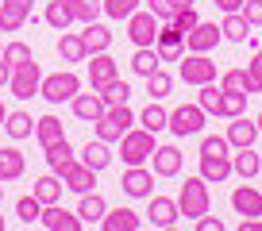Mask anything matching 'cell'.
<instances>
[{
    "label": "cell",
    "instance_id": "1",
    "mask_svg": "<svg viewBox=\"0 0 262 231\" xmlns=\"http://www.w3.org/2000/svg\"><path fill=\"white\" fill-rule=\"evenodd\" d=\"M231 143H228V135H205L201 139V177H205L208 185H220V181H228L231 177Z\"/></svg>",
    "mask_w": 262,
    "mask_h": 231
},
{
    "label": "cell",
    "instance_id": "2",
    "mask_svg": "<svg viewBox=\"0 0 262 231\" xmlns=\"http://www.w3.org/2000/svg\"><path fill=\"white\" fill-rule=\"evenodd\" d=\"M81 93V77L74 70H62V74H42V85H39V97L47 104H70V100Z\"/></svg>",
    "mask_w": 262,
    "mask_h": 231
},
{
    "label": "cell",
    "instance_id": "3",
    "mask_svg": "<svg viewBox=\"0 0 262 231\" xmlns=\"http://www.w3.org/2000/svg\"><path fill=\"white\" fill-rule=\"evenodd\" d=\"M208 204H212V197H208V181L201 177V173L185 177V185H181V193H178V212L185 216V220H196V216L208 212Z\"/></svg>",
    "mask_w": 262,
    "mask_h": 231
},
{
    "label": "cell",
    "instance_id": "4",
    "mask_svg": "<svg viewBox=\"0 0 262 231\" xmlns=\"http://www.w3.org/2000/svg\"><path fill=\"white\" fill-rule=\"evenodd\" d=\"M155 131H147V127H131V131H123L120 139V158L123 166H147L150 154H155Z\"/></svg>",
    "mask_w": 262,
    "mask_h": 231
},
{
    "label": "cell",
    "instance_id": "5",
    "mask_svg": "<svg viewBox=\"0 0 262 231\" xmlns=\"http://www.w3.org/2000/svg\"><path fill=\"white\" fill-rule=\"evenodd\" d=\"M205 120H208V112L201 104H178L170 112V120H166V131H173L178 139H189V135L205 131Z\"/></svg>",
    "mask_w": 262,
    "mask_h": 231
},
{
    "label": "cell",
    "instance_id": "6",
    "mask_svg": "<svg viewBox=\"0 0 262 231\" xmlns=\"http://www.w3.org/2000/svg\"><path fill=\"white\" fill-rule=\"evenodd\" d=\"M178 74H181V81L185 85H208V81H216V62L208 54H181V62H178Z\"/></svg>",
    "mask_w": 262,
    "mask_h": 231
},
{
    "label": "cell",
    "instance_id": "7",
    "mask_svg": "<svg viewBox=\"0 0 262 231\" xmlns=\"http://www.w3.org/2000/svg\"><path fill=\"white\" fill-rule=\"evenodd\" d=\"M127 39L135 42V47H155V39H158V16L150 8H135L127 16Z\"/></svg>",
    "mask_w": 262,
    "mask_h": 231
},
{
    "label": "cell",
    "instance_id": "8",
    "mask_svg": "<svg viewBox=\"0 0 262 231\" xmlns=\"http://www.w3.org/2000/svg\"><path fill=\"white\" fill-rule=\"evenodd\" d=\"M39 85H42V66H39V62H27V66H16V70H12L8 89H12V97H16V100L39 97Z\"/></svg>",
    "mask_w": 262,
    "mask_h": 231
},
{
    "label": "cell",
    "instance_id": "9",
    "mask_svg": "<svg viewBox=\"0 0 262 231\" xmlns=\"http://www.w3.org/2000/svg\"><path fill=\"white\" fill-rule=\"evenodd\" d=\"M220 42H224L220 24H208V19H201V24L185 35V50L189 54H208V50H216Z\"/></svg>",
    "mask_w": 262,
    "mask_h": 231
},
{
    "label": "cell",
    "instance_id": "10",
    "mask_svg": "<svg viewBox=\"0 0 262 231\" xmlns=\"http://www.w3.org/2000/svg\"><path fill=\"white\" fill-rule=\"evenodd\" d=\"M120 189L127 193V197H135V200H147L150 193H155V170H147V166H127Z\"/></svg>",
    "mask_w": 262,
    "mask_h": 231
},
{
    "label": "cell",
    "instance_id": "11",
    "mask_svg": "<svg viewBox=\"0 0 262 231\" xmlns=\"http://www.w3.org/2000/svg\"><path fill=\"white\" fill-rule=\"evenodd\" d=\"M150 204H147V220H150V227H158V231H170L173 223H178V200L173 197H155V193H150Z\"/></svg>",
    "mask_w": 262,
    "mask_h": 231
},
{
    "label": "cell",
    "instance_id": "12",
    "mask_svg": "<svg viewBox=\"0 0 262 231\" xmlns=\"http://www.w3.org/2000/svg\"><path fill=\"white\" fill-rule=\"evenodd\" d=\"M58 177H62V185L70 193H77V197H81V193H89L93 185H97V170H89V166L81 162V158H74V162L66 166L62 173H58Z\"/></svg>",
    "mask_w": 262,
    "mask_h": 231
},
{
    "label": "cell",
    "instance_id": "13",
    "mask_svg": "<svg viewBox=\"0 0 262 231\" xmlns=\"http://www.w3.org/2000/svg\"><path fill=\"white\" fill-rule=\"evenodd\" d=\"M39 223H42L47 231H81V227H85L81 216H77V212H66L62 204H42Z\"/></svg>",
    "mask_w": 262,
    "mask_h": 231
},
{
    "label": "cell",
    "instance_id": "14",
    "mask_svg": "<svg viewBox=\"0 0 262 231\" xmlns=\"http://www.w3.org/2000/svg\"><path fill=\"white\" fill-rule=\"evenodd\" d=\"M31 19V0H0V31H19Z\"/></svg>",
    "mask_w": 262,
    "mask_h": 231
},
{
    "label": "cell",
    "instance_id": "15",
    "mask_svg": "<svg viewBox=\"0 0 262 231\" xmlns=\"http://www.w3.org/2000/svg\"><path fill=\"white\" fill-rule=\"evenodd\" d=\"M112 77H120V66H116V58L108 54V50H100V54H89V85H93V89L108 85Z\"/></svg>",
    "mask_w": 262,
    "mask_h": 231
},
{
    "label": "cell",
    "instance_id": "16",
    "mask_svg": "<svg viewBox=\"0 0 262 231\" xmlns=\"http://www.w3.org/2000/svg\"><path fill=\"white\" fill-rule=\"evenodd\" d=\"M70 108H74V115L81 120V124H93V120H100L104 115V100H100V93L93 89V93H77L74 100H70Z\"/></svg>",
    "mask_w": 262,
    "mask_h": 231
},
{
    "label": "cell",
    "instance_id": "17",
    "mask_svg": "<svg viewBox=\"0 0 262 231\" xmlns=\"http://www.w3.org/2000/svg\"><path fill=\"white\" fill-rule=\"evenodd\" d=\"M150 162H155V177H178V173H181V150L173 147V143L155 147Z\"/></svg>",
    "mask_w": 262,
    "mask_h": 231
},
{
    "label": "cell",
    "instance_id": "18",
    "mask_svg": "<svg viewBox=\"0 0 262 231\" xmlns=\"http://www.w3.org/2000/svg\"><path fill=\"white\" fill-rule=\"evenodd\" d=\"M231 208H235V216H243V220L262 216V193L254 189V185H239V189L231 193Z\"/></svg>",
    "mask_w": 262,
    "mask_h": 231
},
{
    "label": "cell",
    "instance_id": "19",
    "mask_svg": "<svg viewBox=\"0 0 262 231\" xmlns=\"http://www.w3.org/2000/svg\"><path fill=\"white\" fill-rule=\"evenodd\" d=\"M24 173H27V158L19 154L16 147H0V185L19 181Z\"/></svg>",
    "mask_w": 262,
    "mask_h": 231
},
{
    "label": "cell",
    "instance_id": "20",
    "mask_svg": "<svg viewBox=\"0 0 262 231\" xmlns=\"http://www.w3.org/2000/svg\"><path fill=\"white\" fill-rule=\"evenodd\" d=\"M254 139H258V124H254V120H247V115H235V120L228 124V143H231V150L254 147Z\"/></svg>",
    "mask_w": 262,
    "mask_h": 231
},
{
    "label": "cell",
    "instance_id": "21",
    "mask_svg": "<svg viewBox=\"0 0 262 231\" xmlns=\"http://www.w3.org/2000/svg\"><path fill=\"white\" fill-rule=\"evenodd\" d=\"M104 231H139L143 227V216L131 212V208H108L104 220H100Z\"/></svg>",
    "mask_w": 262,
    "mask_h": 231
},
{
    "label": "cell",
    "instance_id": "22",
    "mask_svg": "<svg viewBox=\"0 0 262 231\" xmlns=\"http://www.w3.org/2000/svg\"><path fill=\"white\" fill-rule=\"evenodd\" d=\"M108 147H112V143H104V139H89V143H85V147H81V162L85 166H89V170H108V166H112V150H108Z\"/></svg>",
    "mask_w": 262,
    "mask_h": 231
},
{
    "label": "cell",
    "instance_id": "23",
    "mask_svg": "<svg viewBox=\"0 0 262 231\" xmlns=\"http://www.w3.org/2000/svg\"><path fill=\"white\" fill-rule=\"evenodd\" d=\"M104 212H108V200L100 197L97 189L81 193V200H77V216H81V223H100V220H104Z\"/></svg>",
    "mask_w": 262,
    "mask_h": 231
},
{
    "label": "cell",
    "instance_id": "24",
    "mask_svg": "<svg viewBox=\"0 0 262 231\" xmlns=\"http://www.w3.org/2000/svg\"><path fill=\"white\" fill-rule=\"evenodd\" d=\"M35 139H39L42 150L54 147V143H62V139H66L62 120H58V115H39V120H35Z\"/></svg>",
    "mask_w": 262,
    "mask_h": 231
},
{
    "label": "cell",
    "instance_id": "25",
    "mask_svg": "<svg viewBox=\"0 0 262 231\" xmlns=\"http://www.w3.org/2000/svg\"><path fill=\"white\" fill-rule=\"evenodd\" d=\"M58 54H62V62H89V47H85L81 31H62Z\"/></svg>",
    "mask_w": 262,
    "mask_h": 231
},
{
    "label": "cell",
    "instance_id": "26",
    "mask_svg": "<svg viewBox=\"0 0 262 231\" xmlns=\"http://www.w3.org/2000/svg\"><path fill=\"white\" fill-rule=\"evenodd\" d=\"M42 19H47L54 31H70V27L77 24V19H74V4H70V0H50L47 12H42Z\"/></svg>",
    "mask_w": 262,
    "mask_h": 231
},
{
    "label": "cell",
    "instance_id": "27",
    "mask_svg": "<svg viewBox=\"0 0 262 231\" xmlns=\"http://www.w3.org/2000/svg\"><path fill=\"white\" fill-rule=\"evenodd\" d=\"M231 173H239L243 181H251V177L262 173V162H258V154H254V147H239L235 154H231Z\"/></svg>",
    "mask_w": 262,
    "mask_h": 231
},
{
    "label": "cell",
    "instance_id": "28",
    "mask_svg": "<svg viewBox=\"0 0 262 231\" xmlns=\"http://www.w3.org/2000/svg\"><path fill=\"white\" fill-rule=\"evenodd\" d=\"M62 189L66 185H62V177H58L54 170L42 173V177H35V185H31V193L42 200V204H58V200H62Z\"/></svg>",
    "mask_w": 262,
    "mask_h": 231
},
{
    "label": "cell",
    "instance_id": "29",
    "mask_svg": "<svg viewBox=\"0 0 262 231\" xmlns=\"http://www.w3.org/2000/svg\"><path fill=\"white\" fill-rule=\"evenodd\" d=\"M4 131H8V139L12 143H24V139H31L35 135V120H31V112H8V120H4Z\"/></svg>",
    "mask_w": 262,
    "mask_h": 231
},
{
    "label": "cell",
    "instance_id": "30",
    "mask_svg": "<svg viewBox=\"0 0 262 231\" xmlns=\"http://www.w3.org/2000/svg\"><path fill=\"white\" fill-rule=\"evenodd\" d=\"M254 27L243 19V12H224V19H220V35L228 42H247V35H251Z\"/></svg>",
    "mask_w": 262,
    "mask_h": 231
},
{
    "label": "cell",
    "instance_id": "31",
    "mask_svg": "<svg viewBox=\"0 0 262 231\" xmlns=\"http://www.w3.org/2000/svg\"><path fill=\"white\" fill-rule=\"evenodd\" d=\"M81 39H85V47H89V54H100V50H108V47H112V31H108V27L100 24V19L85 24Z\"/></svg>",
    "mask_w": 262,
    "mask_h": 231
},
{
    "label": "cell",
    "instance_id": "32",
    "mask_svg": "<svg viewBox=\"0 0 262 231\" xmlns=\"http://www.w3.org/2000/svg\"><path fill=\"white\" fill-rule=\"evenodd\" d=\"M158 66H162V58H158L155 47H135V54H131V74L147 77V74H155Z\"/></svg>",
    "mask_w": 262,
    "mask_h": 231
},
{
    "label": "cell",
    "instance_id": "33",
    "mask_svg": "<svg viewBox=\"0 0 262 231\" xmlns=\"http://www.w3.org/2000/svg\"><path fill=\"white\" fill-rule=\"evenodd\" d=\"M166 120H170V112L162 108V100H150L147 108L139 112V127H147V131H166Z\"/></svg>",
    "mask_w": 262,
    "mask_h": 231
},
{
    "label": "cell",
    "instance_id": "34",
    "mask_svg": "<svg viewBox=\"0 0 262 231\" xmlns=\"http://www.w3.org/2000/svg\"><path fill=\"white\" fill-rule=\"evenodd\" d=\"M42 154H47V166H50L54 173H62L66 166L77 158V154H74V147H70V139H62V143H54V147H47Z\"/></svg>",
    "mask_w": 262,
    "mask_h": 231
},
{
    "label": "cell",
    "instance_id": "35",
    "mask_svg": "<svg viewBox=\"0 0 262 231\" xmlns=\"http://www.w3.org/2000/svg\"><path fill=\"white\" fill-rule=\"evenodd\" d=\"M100 100H104V104H127L131 100V85L123 81V77H112V81L108 85H100Z\"/></svg>",
    "mask_w": 262,
    "mask_h": 231
},
{
    "label": "cell",
    "instance_id": "36",
    "mask_svg": "<svg viewBox=\"0 0 262 231\" xmlns=\"http://www.w3.org/2000/svg\"><path fill=\"white\" fill-rule=\"evenodd\" d=\"M170 89H173V77L166 74L162 66H158L155 74H147V97L150 100H166V97H170Z\"/></svg>",
    "mask_w": 262,
    "mask_h": 231
},
{
    "label": "cell",
    "instance_id": "37",
    "mask_svg": "<svg viewBox=\"0 0 262 231\" xmlns=\"http://www.w3.org/2000/svg\"><path fill=\"white\" fill-rule=\"evenodd\" d=\"M196 104L205 108L208 115H220V104H224V89L216 81H208V85H201V93H196Z\"/></svg>",
    "mask_w": 262,
    "mask_h": 231
},
{
    "label": "cell",
    "instance_id": "38",
    "mask_svg": "<svg viewBox=\"0 0 262 231\" xmlns=\"http://www.w3.org/2000/svg\"><path fill=\"white\" fill-rule=\"evenodd\" d=\"M247 97H251V93H243V89H224V104H220V115H228V120L243 115V112H247Z\"/></svg>",
    "mask_w": 262,
    "mask_h": 231
},
{
    "label": "cell",
    "instance_id": "39",
    "mask_svg": "<svg viewBox=\"0 0 262 231\" xmlns=\"http://www.w3.org/2000/svg\"><path fill=\"white\" fill-rule=\"evenodd\" d=\"M16 216H19V223H27V227H31V223H39V216H42V200L35 197H19L16 200Z\"/></svg>",
    "mask_w": 262,
    "mask_h": 231
},
{
    "label": "cell",
    "instance_id": "40",
    "mask_svg": "<svg viewBox=\"0 0 262 231\" xmlns=\"http://www.w3.org/2000/svg\"><path fill=\"white\" fill-rule=\"evenodd\" d=\"M104 115H108V120H112L116 127H120V131H131V127L139 124V115L131 112L127 104H108V108H104Z\"/></svg>",
    "mask_w": 262,
    "mask_h": 231
},
{
    "label": "cell",
    "instance_id": "41",
    "mask_svg": "<svg viewBox=\"0 0 262 231\" xmlns=\"http://www.w3.org/2000/svg\"><path fill=\"white\" fill-rule=\"evenodd\" d=\"M0 54H4V58H8V62H12V70H16V66H27V62H35L31 47H27V42H19V39H12L8 47L0 50Z\"/></svg>",
    "mask_w": 262,
    "mask_h": 231
},
{
    "label": "cell",
    "instance_id": "42",
    "mask_svg": "<svg viewBox=\"0 0 262 231\" xmlns=\"http://www.w3.org/2000/svg\"><path fill=\"white\" fill-rule=\"evenodd\" d=\"M135 8H139V0H100V12L108 19H127Z\"/></svg>",
    "mask_w": 262,
    "mask_h": 231
},
{
    "label": "cell",
    "instance_id": "43",
    "mask_svg": "<svg viewBox=\"0 0 262 231\" xmlns=\"http://www.w3.org/2000/svg\"><path fill=\"white\" fill-rule=\"evenodd\" d=\"M70 4H74V19L77 24H93V19L100 16V0H70Z\"/></svg>",
    "mask_w": 262,
    "mask_h": 231
},
{
    "label": "cell",
    "instance_id": "44",
    "mask_svg": "<svg viewBox=\"0 0 262 231\" xmlns=\"http://www.w3.org/2000/svg\"><path fill=\"white\" fill-rule=\"evenodd\" d=\"M247 85H251V93H262V50H251V62H247Z\"/></svg>",
    "mask_w": 262,
    "mask_h": 231
},
{
    "label": "cell",
    "instance_id": "45",
    "mask_svg": "<svg viewBox=\"0 0 262 231\" xmlns=\"http://www.w3.org/2000/svg\"><path fill=\"white\" fill-rule=\"evenodd\" d=\"M220 89H243V93H251V85H247V70H224V74H220Z\"/></svg>",
    "mask_w": 262,
    "mask_h": 231
},
{
    "label": "cell",
    "instance_id": "46",
    "mask_svg": "<svg viewBox=\"0 0 262 231\" xmlns=\"http://www.w3.org/2000/svg\"><path fill=\"white\" fill-rule=\"evenodd\" d=\"M93 127H97V139H104V143H120L123 139V131L108 120V115H100V120H93Z\"/></svg>",
    "mask_w": 262,
    "mask_h": 231
},
{
    "label": "cell",
    "instance_id": "47",
    "mask_svg": "<svg viewBox=\"0 0 262 231\" xmlns=\"http://www.w3.org/2000/svg\"><path fill=\"white\" fill-rule=\"evenodd\" d=\"M173 27H178L181 35H189L196 24H201V16H196V8H181V12H173V19H170Z\"/></svg>",
    "mask_w": 262,
    "mask_h": 231
},
{
    "label": "cell",
    "instance_id": "48",
    "mask_svg": "<svg viewBox=\"0 0 262 231\" xmlns=\"http://www.w3.org/2000/svg\"><path fill=\"white\" fill-rule=\"evenodd\" d=\"M239 12H243V19L251 27H262V0H243V8H239Z\"/></svg>",
    "mask_w": 262,
    "mask_h": 231
},
{
    "label": "cell",
    "instance_id": "49",
    "mask_svg": "<svg viewBox=\"0 0 262 231\" xmlns=\"http://www.w3.org/2000/svg\"><path fill=\"white\" fill-rule=\"evenodd\" d=\"M196 231H224V220L220 216H212V212H205V216H196Z\"/></svg>",
    "mask_w": 262,
    "mask_h": 231
},
{
    "label": "cell",
    "instance_id": "50",
    "mask_svg": "<svg viewBox=\"0 0 262 231\" xmlns=\"http://www.w3.org/2000/svg\"><path fill=\"white\" fill-rule=\"evenodd\" d=\"M147 8L158 16V24H170V19H173V12H170V4H166V0H147Z\"/></svg>",
    "mask_w": 262,
    "mask_h": 231
},
{
    "label": "cell",
    "instance_id": "51",
    "mask_svg": "<svg viewBox=\"0 0 262 231\" xmlns=\"http://www.w3.org/2000/svg\"><path fill=\"white\" fill-rule=\"evenodd\" d=\"M8 81H12V62H8L4 54H0V89H4Z\"/></svg>",
    "mask_w": 262,
    "mask_h": 231
},
{
    "label": "cell",
    "instance_id": "52",
    "mask_svg": "<svg viewBox=\"0 0 262 231\" xmlns=\"http://www.w3.org/2000/svg\"><path fill=\"white\" fill-rule=\"evenodd\" d=\"M212 4L220 12H239V8H243V0H212Z\"/></svg>",
    "mask_w": 262,
    "mask_h": 231
},
{
    "label": "cell",
    "instance_id": "53",
    "mask_svg": "<svg viewBox=\"0 0 262 231\" xmlns=\"http://www.w3.org/2000/svg\"><path fill=\"white\" fill-rule=\"evenodd\" d=\"M166 4H170V12H181V8H193L196 0H166Z\"/></svg>",
    "mask_w": 262,
    "mask_h": 231
},
{
    "label": "cell",
    "instance_id": "54",
    "mask_svg": "<svg viewBox=\"0 0 262 231\" xmlns=\"http://www.w3.org/2000/svg\"><path fill=\"white\" fill-rule=\"evenodd\" d=\"M4 120H8V108H4V100H0V127H4Z\"/></svg>",
    "mask_w": 262,
    "mask_h": 231
},
{
    "label": "cell",
    "instance_id": "55",
    "mask_svg": "<svg viewBox=\"0 0 262 231\" xmlns=\"http://www.w3.org/2000/svg\"><path fill=\"white\" fill-rule=\"evenodd\" d=\"M254 124H258V135H262V112H258V115H254Z\"/></svg>",
    "mask_w": 262,
    "mask_h": 231
},
{
    "label": "cell",
    "instance_id": "56",
    "mask_svg": "<svg viewBox=\"0 0 262 231\" xmlns=\"http://www.w3.org/2000/svg\"><path fill=\"white\" fill-rule=\"evenodd\" d=\"M4 227H8V223H4V216H0V231H4Z\"/></svg>",
    "mask_w": 262,
    "mask_h": 231
},
{
    "label": "cell",
    "instance_id": "57",
    "mask_svg": "<svg viewBox=\"0 0 262 231\" xmlns=\"http://www.w3.org/2000/svg\"><path fill=\"white\" fill-rule=\"evenodd\" d=\"M0 200H4V185H0Z\"/></svg>",
    "mask_w": 262,
    "mask_h": 231
},
{
    "label": "cell",
    "instance_id": "58",
    "mask_svg": "<svg viewBox=\"0 0 262 231\" xmlns=\"http://www.w3.org/2000/svg\"><path fill=\"white\" fill-rule=\"evenodd\" d=\"M258 162H262V154H258Z\"/></svg>",
    "mask_w": 262,
    "mask_h": 231
},
{
    "label": "cell",
    "instance_id": "59",
    "mask_svg": "<svg viewBox=\"0 0 262 231\" xmlns=\"http://www.w3.org/2000/svg\"><path fill=\"white\" fill-rule=\"evenodd\" d=\"M258 50H262V42H258Z\"/></svg>",
    "mask_w": 262,
    "mask_h": 231
},
{
    "label": "cell",
    "instance_id": "60",
    "mask_svg": "<svg viewBox=\"0 0 262 231\" xmlns=\"http://www.w3.org/2000/svg\"><path fill=\"white\" fill-rule=\"evenodd\" d=\"M0 50H4V47H0Z\"/></svg>",
    "mask_w": 262,
    "mask_h": 231
}]
</instances>
